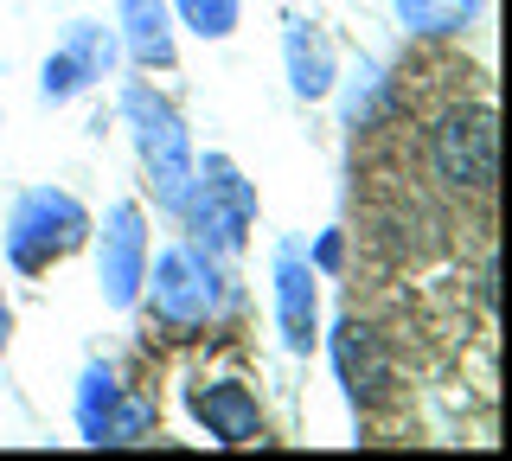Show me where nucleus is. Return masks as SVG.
Wrapping results in <instances>:
<instances>
[{
    "mask_svg": "<svg viewBox=\"0 0 512 461\" xmlns=\"http://www.w3.org/2000/svg\"><path fill=\"white\" fill-rule=\"evenodd\" d=\"M180 225L199 250H212V257H237L244 250V237L256 225V186L237 173L231 154H205V161H192V186L180 199Z\"/></svg>",
    "mask_w": 512,
    "mask_h": 461,
    "instance_id": "obj_2",
    "label": "nucleus"
},
{
    "mask_svg": "<svg viewBox=\"0 0 512 461\" xmlns=\"http://www.w3.org/2000/svg\"><path fill=\"white\" fill-rule=\"evenodd\" d=\"M192 417L205 423V436L224 442V449H244V442H263V404H256L250 385H237V378H199V385L186 391Z\"/></svg>",
    "mask_w": 512,
    "mask_h": 461,
    "instance_id": "obj_10",
    "label": "nucleus"
},
{
    "mask_svg": "<svg viewBox=\"0 0 512 461\" xmlns=\"http://www.w3.org/2000/svg\"><path fill=\"white\" fill-rule=\"evenodd\" d=\"M84 237H90V212H84V205L64 193V186H32V193L13 199L7 263L20 269V276H45V269L64 263Z\"/></svg>",
    "mask_w": 512,
    "mask_h": 461,
    "instance_id": "obj_5",
    "label": "nucleus"
},
{
    "mask_svg": "<svg viewBox=\"0 0 512 461\" xmlns=\"http://www.w3.org/2000/svg\"><path fill=\"white\" fill-rule=\"evenodd\" d=\"M154 423H160L154 397L122 391L109 359L84 365V378H77V429H84V442H96V449H128V442L154 436Z\"/></svg>",
    "mask_w": 512,
    "mask_h": 461,
    "instance_id": "obj_6",
    "label": "nucleus"
},
{
    "mask_svg": "<svg viewBox=\"0 0 512 461\" xmlns=\"http://www.w3.org/2000/svg\"><path fill=\"white\" fill-rule=\"evenodd\" d=\"M122 7V39L141 65H173V26H167V0H116Z\"/></svg>",
    "mask_w": 512,
    "mask_h": 461,
    "instance_id": "obj_13",
    "label": "nucleus"
},
{
    "mask_svg": "<svg viewBox=\"0 0 512 461\" xmlns=\"http://www.w3.org/2000/svg\"><path fill=\"white\" fill-rule=\"evenodd\" d=\"M340 257H346V237L340 231H327V237H320V244H314V269H340Z\"/></svg>",
    "mask_w": 512,
    "mask_h": 461,
    "instance_id": "obj_16",
    "label": "nucleus"
},
{
    "mask_svg": "<svg viewBox=\"0 0 512 461\" xmlns=\"http://www.w3.org/2000/svg\"><path fill=\"white\" fill-rule=\"evenodd\" d=\"M320 269L308 263L301 244H276V321H282V346L288 353H314V321H320V295H314Z\"/></svg>",
    "mask_w": 512,
    "mask_h": 461,
    "instance_id": "obj_11",
    "label": "nucleus"
},
{
    "mask_svg": "<svg viewBox=\"0 0 512 461\" xmlns=\"http://www.w3.org/2000/svg\"><path fill=\"white\" fill-rule=\"evenodd\" d=\"M180 26H192L199 39H231L237 20H244V0H173Z\"/></svg>",
    "mask_w": 512,
    "mask_h": 461,
    "instance_id": "obj_15",
    "label": "nucleus"
},
{
    "mask_svg": "<svg viewBox=\"0 0 512 461\" xmlns=\"http://www.w3.org/2000/svg\"><path fill=\"white\" fill-rule=\"evenodd\" d=\"M116 58H122V45L109 26H96V20H77L71 33H64V45L52 58H45V77H39V97L45 103H71L77 90H90V84H103L109 71H116Z\"/></svg>",
    "mask_w": 512,
    "mask_h": 461,
    "instance_id": "obj_8",
    "label": "nucleus"
},
{
    "mask_svg": "<svg viewBox=\"0 0 512 461\" xmlns=\"http://www.w3.org/2000/svg\"><path fill=\"white\" fill-rule=\"evenodd\" d=\"M141 276H148V218L141 205H109L103 218V250H96V282H103L109 308H135L141 301Z\"/></svg>",
    "mask_w": 512,
    "mask_h": 461,
    "instance_id": "obj_7",
    "label": "nucleus"
},
{
    "mask_svg": "<svg viewBox=\"0 0 512 461\" xmlns=\"http://www.w3.org/2000/svg\"><path fill=\"white\" fill-rule=\"evenodd\" d=\"M122 116H128V135H135V154H141V173H148L154 199L167 205V212H180V199L192 186V135H186L180 109L148 84H128Z\"/></svg>",
    "mask_w": 512,
    "mask_h": 461,
    "instance_id": "obj_4",
    "label": "nucleus"
},
{
    "mask_svg": "<svg viewBox=\"0 0 512 461\" xmlns=\"http://www.w3.org/2000/svg\"><path fill=\"white\" fill-rule=\"evenodd\" d=\"M397 20L423 39H448V33H468V20L480 13V0H391Z\"/></svg>",
    "mask_w": 512,
    "mask_h": 461,
    "instance_id": "obj_14",
    "label": "nucleus"
},
{
    "mask_svg": "<svg viewBox=\"0 0 512 461\" xmlns=\"http://www.w3.org/2000/svg\"><path fill=\"white\" fill-rule=\"evenodd\" d=\"M282 65H288V84H295V97H333V84H340V65H333V45L320 26L308 20H288L282 26Z\"/></svg>",
    "mask_w": 512,
    "mask_h": 461,
    "instance_id": "obj_12",
    "label": "nucleus"
},
{
    "mask_svg": "<svg viewBox=\"0 0 512 461\" xmlns=\"http://www.w3.org/2000/svg\"><path fill=\"white\" fill-rule=\"evenodd\" d=\"M429 173L455 199H487L500 180V122L487 103H448L429 122Z\"/></svg>",
    "mask_w": 512,
    "mask_h": 461,
    "instance_id": "obj_3",
    "label": "nucleus"
},
{
    "mask_svg": "<svg viewBox=\"0 0 512 461\" xmlns=\"http://www.w3.org/2000/svg\"><path fill=\"white\" fill-rule=\"evenodd\" d=\"M141 289H148V314L173 333V340L205 333L224 314V301H231V282H224L218 257H212V250H199V244L160 250L154 269L141 276Z\"/></svg>",
    "mask_w": 512,
    "mask_h": 461,
    "instance_id": "obj_1",
    "label": "nucleus"
},
{
    "mask_svg": "<svg viewBox=\"0 0 512 461\" xmlns=\"http://www.w3.org/2000/svg\"><path fill=\"white\" fill-rule=\"evenodd\" d=\"M333 372H340L352 410L384 404V397H391V359H384L378 327H365L359 314H346V321L333 327Z\"/></svg>",
    "mask_w": 512,
    "mask_h": 461,
    "instance_id": "obj_9",
    "label": "nucleus"
},
{
    "mask_svg": "<svg viewBox=\"0 0 512 461\" xmlns=\"http://www.w3.org/2000/svg\"><path fill=\"white\" fill-rule=\"evenodd\" d=\"M7 340H13V308H7V289H0V353H7Z\"/></svg>",
    "mask_w": 512,
    "mask_h": 461,
    "instance_id": "obj_17",
    "label": "nucleus"
}]
</instances>
